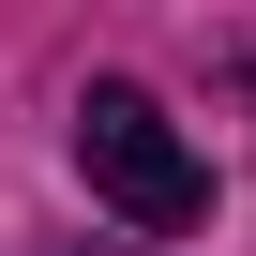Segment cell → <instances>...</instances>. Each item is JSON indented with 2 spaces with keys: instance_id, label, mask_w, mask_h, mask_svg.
<instances>
[{
  "instance_id": "cell-1",
  "label": "cell",
  "mask_w": 256,
  "mask_h": 256,
  "mask_svg": "<svg viewBox=\"0 0 256 256\" xmlns=\"http://www.w3.org/2000/svg\"><path fill=\"white\" fill-rule=\"evenodd\" d=\"M76 166H90V196H106V211H136L151 241L211 226V166L181 151V120H166L151 90H120V76H106V90L76 106Z\"/></svg>"
}]
</instances>
